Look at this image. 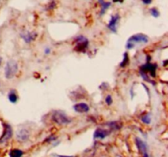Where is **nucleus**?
Masks as SVG:
<instances>
[{
    "label": "nucleus",
    "instance_id": "nucleus-17",
    "mask_svg": "<svg viewBox=\"0 0 168 157\" xmlns=\"http://www.w3.org/2000/svg\"><path fill=\"white\" fill-rule=\"evenodd\" d=\"M108 127L112 129L113 130H117L120 128V125H119V123L116 122V121H113V122H110L108 124Z\"/></svg>",
    "mask_w": 168,
    "mask_h": 157
},
{
    "label": "nucleus",
    "instance_id": "nucleus-24",
    "mask_svg": "<svg viewBox=\"0 0 168 157\" xmlns=\"http://www.w3.org/2000/svg\"><path fill=\"white\" fill-rule=\"evenodd\" d=\"M143 157H150V156H149V155H148V153L146 152V153H143Z\"/></svg>",
    "mask_w": 168,
    "mask_h": 157
},
{
    "label": "nucleus",
    "instance_id": "nucleus-16",
    "mask_svg": "<svg viewBox=\"0 0 168 157\" xmlns=\"http://www.w3.org/2000/svg\"><path fill=\"white\" fill-rule=\"evenodd\" d=\"M141 120L145 125H150L151 123V115L150 114H145L141 117Z\"/></svg>",
    "mask_w": 168,
    "mask_h": 157
},
{
    "label": "nucleus",
    "instance_id": "nucleus-12",
    "mask_svg": "<svg viewBox=\"0 0 168 157\" xmlns=\"http://www.w3.org/2000/svg\"><path fill=\"white\" fill-rule=\"evenodd\" d=\"M142 70L146 71V72H149L151 75L153 76H155V70H156V65H153V64H150V63H148L146 64L145 65H143L142 67Z\"/></svg>",
    "mask_w": 168,
    "mask_h": 157
},
{
    "label": "nucleus",
    "instance_id": "nucleus-6",
    "mask_svg": "<svg viewBox=\"0 0 168 157\" xmlns=\"http://www.w3.org/2000/svg\"><path fill=\"white\" fill-rule=\"evenodd\" d=\"M120 16L118 14H115L111 17V19L108 24V30H110L112 32L116 33L117 32V25L120 21Z\"/></svg>",
    "mask_w": 168,
    "mask_h": 157
},
{
    "label": "nucleus",
    "instance_id": "nucleus-20",
    "mask_svg": "<svg viewBox=\"0 0 168 157\" xmlns=\"http://www.w3.org/2000/svg\"><path fill=\"white\" fill-rule=\"evenodd\" d=\"M105 102L108 106H111V105L113 104V97H112L111 95H108V96H107V97H106L105 99Z\"/></svg>",
    "mask_w": 168,
    "mask_h": 157
},
{
    "label": "nucleus",
    "instance_id": "nucleus-8",
    "mask_svg": "<svg viewBox=\"0 0 168 157\" xmlns=\"http://www.w3.org/2000/svg\"><path fill=\"white\" fill-rule=\"evenodd\" d=\"M110 132L102 128H98L94 133V139H104L109 135Z\"/></svg>",
    "mask_w": 168,
    "mask_h": 157
},
{
    "label": "nucleus",
    "instance_id": "nucleus-18",
    "mask_svg": "<svg viewBox=\"0 0 168 157\" xmlns=\"http://www.w3.org/2000/svg\"><path fill=\"white\" fill-rule=\"evenodd\" d=\"M150 13H151V15L155 18L159 17V16H160V12L158 10V8H151Z\"/></svg>",
    "mask_w": 168,
    "mask_h": 157
},
{
    "label": "nucleus",
    "instance_id": "nucleus-25",
    "mask_svg": "<svg viewBox=\"0 0 168 157\" xmlns=\"http://www.w3.org/2000/svg\"><path fill=\"white\" fill-rule=\"evenodd\" d=\"M2 62H3V58L2 57H0V65L2 64Z\"/></svg>",
    "mask_w": 168,
    "mask_h": 157
},
{
    "label": "nucleus",
    "instance_id": "nucleus-14",
    "mask_svg": "<svg viewBox=\"0 0 168 157\" xmlns=\"http://www.w3.org/2000/svg\"><path fill=\"white\" fill-rule=\"evenodd\" d=\"M8 100H9V102H10L11 103L15 104V103L17 102L18 97H17V92H15V90H11L10 92H8Z\"/></svg>",
    "mask_w": 168,
    "mask_h": 157
},
{
    "label": "nucleus",
    "instance_id": "nucleus-10",
    "mask_svg": "<svg viewBox=\"0 0 168 157\" xmlns=\"http://www.w3.org/2000/svg\"><path fill=\"white\" fill-rule=\"evenodd\" d=\"M37 34L35 32H25L24 33V34H21V37L22 38V39L25 41L26 43H31L32 41H34V40L36 39V37H37Z\"/></svg>",
    "mask_w": 168,
    "mask_h": 157
},
{
    "label": "nucleus",
    "instance_id": "nucleus-2",
    "mask_svg": "<svg viewBox=\"0 0 168 157\" xmlns=\"http://www.w3.org/2000/svg\"><path fill=\"white\" fill-rule=\"evenodd\" d=\"M18 63L15 60H9L7 62L4 68V75L7 80H11L16 76L18 72Z\"/></svg>",
    "mask_w": 168,
    "mask_h": 157
},
{
    "label": "nucleus",
    "instance_id": "nucleus-22",
    "mask_svg": "<svg viewBox=\"0 0 168 157\" xmlns=\"http://www.w3.org/2000/svg\"><path fill=\"white\" fill-rule=\"evenodd\" d=\"M56 139H57V137H54V136H51L45 140V142H52V141H54Z\"/></svg>",
    "mask_w": 168,
    "mask_h": 157
},
{
    "label": "nucleus",
    "instance_id": "nucleus-1",
    "mask_svg": "<svg viewBox=\"0 0 168 157\" xmlns=\"http://www.w3.org/2000/svg\"><path fill=\"white\" fill-rule=\"evenodd\" d=\"M149 42V38L144 34H136L129 38L126 43V48L132 49L136 44H146Z\"/></svg>",
    "mask_w": 168,
    "mask_h": 157
},
{
    "label": "nucleus",
    "instance_id": "nucleus-23",
    "mask_svg": "<svg viewBox=\"0 0 168 157\" xmlns=\"http://www.w3.org/2000/svg\"><path fill=\"white\" fill-rule=\"evenodd\" d=\"M50 52H51L50 48H46L45 49V54H48Z\"/></svg>",
    "mask_w": 168,
    "mask_h": 157
},
{
    "label": "nucleus",
    "instance_id": "nucleus-27",
    "mask_svg": "<svg viewBox=\"0 0 168 157\" xmlns=\"http://www.w3.org/2000/svg\"><path fill=\"white\" fill-rule=\"evenodd\" d=\"M114 1H116V2H118V1H119V2H121L122 0H114Z\"/></svg>",
    "mask_w": 168,
    "mask_h": 157
},
{
    "label": "nucleus",
    "instance_id": "nucleus-9",
    "mask_svg": "<svg viewBox=\"0 0 168 157\" xmlns=\"http://www.w3.org/2000/svg\"><path fill=\"white\" fill-rule=\"evenodd\" d=\"M73 109L75 111L80 114H83V113H87L90 110V107L88 104H86L85 102H80L77 104L74 105Z\"/></svg>",
    "mask_w": 168,
    "mask_h": 157
},
{
    "label": "nucleus",
    "instance_id": "nucleus-4",
    "mask_svg": "<svg viewBox=\"0 0 168 157\" xmlns=\"http://www.w3.org/2000/svg\"><path fill=\"white\" fill-rule=\"evenodd\" d=\"M75 43H76V47H75L76 49L78 51H81V52H84L87 48L89 44L88 39L85 36H83V35L78 36L75 39Z\"/></svg>",
    "mask_w": 168,
    "mask_h": 157
},
{
    "label": "nucleus",
    "instance_id": "nucleus-5",
    "mask_svg": "<svg viewBox=\"0 0 168 157\" xmlns=\"http://www.w3.org/2000/svg\"><path fill=\"white\" fill-rule=\"evenodd\" d=\"M4 131H3V135L0 137V143H5L13 137V129L10 125L8 124H4Z\"/></svg>",
    "mask_w": 168,
    "mask_h": 157
},
{
    "label": "nucleus",
    "instance_id": "nucleus-13",
    "mask_svg": "<svg viewBox=\"0 0 168 157\" xmlns=\"http://www.w3.org/2000/svg\"><path fill=\"white\" fill-rule=\"evenodd\" d=\"M101 5V11L100 16H103L106 13V11L108 10V8L111 6L110 2H105L104 0H98Z\"/></svg>",
    "mask_w": 168,
    "mask_h": 157
},
{
    "label": "nucleus",
    "instance_id": "nucleus-26",
    "mask_svg": "<svg viewBox=\"0 0 168 157\" xmlns=\"http://www.w3.org/2000/svg\"><path fill=\"white\" fill-rule=\"evenodd\" d=\"M58 157H73V156H67V155H58Z\"/></svg>",
    "mask_w": 168,
    "mask_h": 157
},
{
    "label": "nucleus",
    "instance_id": "nucleus-7",
    "mask_svg": "<svg viewBox=\"0 0 168 157\" xmlns=\"http://www.w3.org/2000/svg\"><path fill=\"white\" fill-rule=\"evenodd\" d=\"M30 138V132L29 130L22 128L17 132V139L19 142H26Z\"/></svg>",
    "mask_w": 168,
    "mask_h": 157
},
{
    "label": "nucleus",
    "instance_id": "nucleus-15",
    "mask_svg": "<svg viewBox=\"0 0 168 157\" xmlns=\"http://www.w3.org/2000/svg\"><path fill=\"white\" fill-rule=\"evenodd\" d=\"M23 155V151L19 149H13L9 152L10 157H21Z\"/></svg>",
    "mask_w": 168,
    "mask_h": 157
},
{
    "label": "nucleus",
    "instance_id": "nucleus-19",
    "mask_svg": "<svg viewBox=\"0 0 168 157\" xmlns=\"http://www.w3.org/2000/svg\"><path fill=\"white\" fill-rule=\"evenodd\" d=\"M128 61H129V58L128 56H127V53L125 52V54H124V58H123V62L120 64V67H124L127 63H128Z\"/></svg>",
    "mask_w": 168,
    "mask_h": 157
},
{
    "label": "nucleus",
    "instance_id": "nucleus-3",
    "mask_svg": "<svg viewBox=\"0 0 168 157\" xmlns=\"http://www.w3.org/2000/svg\"><path fill=\"white\" fill-rule=\"evenodd\" d=\"M52 119L56 124L59 125H66L70 124L71 120L67 115H66L65 112H63L62 110H56L53 114Z\"/></svg>",
    "mask_w": 168,
    "mask_h": 157
},
{
    "label": "nucleus",
    "instance_id": "nucleus-21",
    "mask_svg": "<svg viewBox=\"0 0 168 157\" xmlns=\"http://www.w3.org/2000/svg\"><path fill=\"white\" fill-rule=\"evenodd\" d=\"M141 1H142V3H143V4H145V5H149V4H151L152 2H153V0H141Z\"/></svg>",
    "mask_w": 168,
    "mask_h": 157
},
{
    "label": "nucleus",
    "instance_id": "nucleus-11",
    "mask_svg": "<svg viewBox=\"0 0 168 157\" xmlns=\"http://www.w3.org/2000/svg\"><path fill=\"white\" fill-rule=\"evenodd\" d=\"M136 147H137V148H138V150L139 151L140 153H143H143H146V152H147L148 147H147V144L143 142V140H141L140 138H139V137H136Z\"/></svg>",
    "mask_w": 168,
    "mask_h": 157
}]
</instances>
